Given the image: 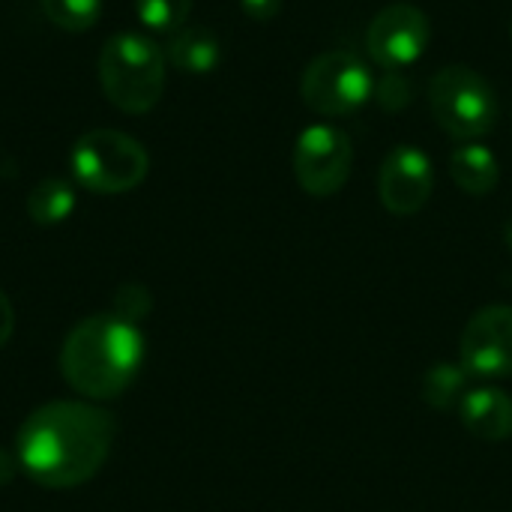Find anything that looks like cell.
Segmentation results:
<instances>
[{"instance_id":"obj_1","label":"cell","mask_w":512,"mask_h":512,"mask_svg":"<svg viewBox=\"0 0 512 512\" xmlns=\"http://www.w3.org/2000/svg\"><path fill=\"white\" fill-rule=\"evenodd\" d=\"M114 417L87 402H48L18 429L15 453L24 474L45 489H75L93 480L114 444Z\"/></svg>"},{"instance_id":"obj_2","label":"cell","mask_w":512,"mask_h":512,"mask_svg":"<svg viewBox=\"0 0 512 512\" xmlns=\"http://www.w3.org/2000/svg\"><path fill=\"white\" fill-rule=\"evenodd\" d=\"M144 363V336L138 324L105 312L78 321L60 351L66 384L87 399H117Z\"/></svg>"},{"instance_id":"obj_3","label":"cell","mask_w":512,"mask_h":512,"mask_svg":"<svg viewBox=\"0 0 512 512\" xmlns=\"http://www.w3.org/2000/svg\"><path fill=\"white\" fill-rule=\"evenodd\" d=\"M99 81L111 105L147 114L165 90V54L141 33H117L99 51Z\"/></svg>"},{"instance_id":"obj_4","label":"cell","mask_w":512,"mask_h":512,"mask_svg":"<svg viewBox=\"0 0 512 512\" xmlns=\"http://www.w3.org/2000/svg\"><path fill=\"white\" fill-rule=\"evenodd\" d=\"M69 168L78 186L96 195H120L141 186L150 171V156L126 132L93 129L72 144Z\"/></svg>"},{"instance_id":"obj_5","label":"cell","mask_w":512,"mask_h":512,"mask_svg":"<svg viewBox=\"0 0 512 512\" xmlns=\"http://www.w3.org/2000/svg\"><path fill=\"white\" fill-rule=\"evenodd\" d=\"M429 105L438 126L456 141H477L498 120L492 84L471 66H444L429 84Z\"/></svg>"},{"instance_id":"obj_6","label":"cell","mask_w":512,"mask_h":512,"mask_svg":"<svg viewBox=\"0 0 512 512\" xmlns=\"http://www.w3.org/2000/svg\"><path fill=\"white\" fill-rule=\"evenodd\" d=\"M300 93L315 114L345 117L375 96V78L354 51L336 48L306 66Z\"/></svg>"},{"instance_id":"obj_7","label":"cell","mask_w":512,"mask_h":512,"mask_svg":"<svg viewBox=\"0 0 512 512\" xmlns=\"http://www.w3.org/2000/svg\"><path fill=\"white\" fill-rule=\"evenodd\" d=\"M291 162H294V177L303 192L315 198H330L351 177L354 147L342 129L318 123L300 132Z\"/></svg>"},{"instance_id":"obj_8","label":"cell","mask_w":512,"mask_h":512,"mask_svg":"<svg viewBox=\"0 0 512 512\" xmlns=\"http://www.w3.org/2000/svg\"><path fill=\"white\" fill-rule=\"evenodd\" d=\"M459 363L471 378H512V306L498 303L471 315L459 339Z\"/></svg>"},{"instance_id":"obj_9","label":"cell","mask_w":512,"mask_h":512,"mask_svg":"<svg viewBox=\"0 0 512 512\" xmlns=\"http://www.w3.org/2000/svg\"><path fill=\"white\" fill-rule=\"evenodd\" d=\"M432 39V24L423 9L411 3H393L375 15L366 33L369 54L387 72H399L417 63Z\"/></svg>"},{"instance_id":"obj_10","label":"cell","mask_w":512,"mask_h":512,"mask_svg":"<svg viewBox=\"0 0 512 512\" xmlns=\"http://www.w3.org/2000/svg\"><path fill=\"white\" fill-rule=\"evenodd\" d=\"M432 189H435V168L420 147L402 144L387 153L378 174V195L393 216L420 213L429 204Z\"/></svg>"},{"instance_id":"obj_11","label":"cell","mask_w":512,"mask_h":512,"mask_svg":"<svg viewBox=\"0 0 512 512\" xmlns=\"http://www.w3.org/2000/svg\"><path fill=\"white\" fill-rule=\"evenodd\" d=\"M459 420L474 438L501 444L512 438V396L492 384L471 387L459 402Z\"/></svg>"},{"instance_id":"obj_12","label":"cell","mask_w":512,"mask_h":512,"mask_svg":"<svg viewBox=\"0 0 512 512\" xmlns=\"http://www.w3.org/2000/svg\"><path fill=\"white\" fill-rule=\"evenodd\" d=\"M450 177L468 195H489L498 189L501 165L498 156L483 144H462L450 156Z\"/></svg>"},{"instance_id":"obj_13","label":"cell","mask_w":512,"mask_h":512,"mask_svg":"<svg viewBox=\"0 0 512 512\" xmlns=\"http://www.w3.org/2000/svg\"><path fill=\"white\" fill-rule=\"evenodd\" d=\"M168 63L189 75H207L222 60V45L207 27H180L168 42Z\"/></svg>"},{"instance_id":"obj_14","label":"cell","mask_w":512,"mask_h":512,"mask_svg":"<svg viewBox=\"0 0 512 512\" xmlns=\"http://www.w3.org/2000/svg\"><path fill=\"white\" fill-rule=\"evenodd\" d=\"M420 396L432 411H459V402L465 399V393L471 390V375L462 363H435L429 366V372L423 375L420 384Z\"/></svg>"},{"instance_id":"obj_15","label":"cell","mask_w":512,"mask_h":512,"mask_svg":"<svg viewBox=\"0 0 512 512\" xmlns=\"http://www.w3.org/2000/svg\"><path fill=\"white\" fill-rule=\"evenodd\" d=\"M72 210H75V189H72V183H66L60 177L39 180L27 195V213L42 228L60 225L63 219L72 216Z\"/></svg>"},{"instance_id":"obj_16","label":"cell","mask_w":512,"mask_h":512,"mask_svg":"<svg viewBox=\"0 0 512 512\" xmlns=\"http://www.w3.org/2000/svg\"><path fill=\"white\" fill-rule=\"evenodd\" d=\"M42 9L54 27L69 30V33H81L99 21L102 0H42Z\"/></svg>"},{"instance_id":"obj_17","label":"cell","mask_w":512,"mask_h":512,"mask_svg":"<svg viewBox=\"0 0 512 512\" xmlns=\"http://www.w3.org/2000/svg\"><path fill=\"white\" fill-rule=\"evenodd\" d=\"M135 12L150 30L177 33L192 12V0H135Z\"/></svg>"},{"instance_id":"obj_18","label":"cell","mask_w":512,"mask_h":512,"mask_svg":"<svg viewBox=\"0 0 512 512\" xmlns=\"http://www.w3.org/2000/svg\"><path fill=\"white\" fill-rule=\"evenodd\" d=\"M147 312H150V294H147V288H141V285H123V288H117V294H114V315H120V318H126V321L135 324Z\"/></svg>"},{"instance_id":"obj_19","label":"cell","mask_w":512,"mask_h":512,"mask_svg":"<svg viewBox=\"0 0 512 512\" xmlns=\"http://www.w3.org/2000/svg\"><path fill=\"white\" fill-rule=\"evenodd\" d=\"M408 93H411V87H408V81L399 75V72H390L378 87H375V96L381 99V105L384 108H402L405 102H408Z\"/></svg>"},{"instance_id":"obj_20","label":"cell","mask_w":512,"mask_h":512,"mask_svg":"<svg viewBox=\"0 0 512 512\" xmlns=\"http://www.w3.org/2000/svg\"><path fill=\"white\" fill-rule=\"evenodd\" d=\"M243 12L252 18V21H270L279 15L282 9V0H240Z\"/></svg>"},{"instance_id":"obj_21","label":"cell","mask_w":512,"mask_h":512,"mask_svg":"<svg viewBox=\"0 0 512 512\" xmlns=\"http://www.w3.org/2000/svg\"><path fill=\"white\" fill-rule=\"evenodd\" d=\"M12 330H15V312H12L9 297L0 291V348L12 339Z\"/></svg>"},{"instance_id":"obj_22","label":"cell","mask_w":512,"mask_h":512,"mask_svg":"<svg viewBox=\"0 0 512 512\" xmlns=\"http://www.w3.org/2000/svg\"><path fill=\"white\" fill-rule=\"evenodd\" d=\"M15 465H18V459H9V453H3V450H0V486L12 483V477H15Z\"/></svg>"},{"instance_id":"obj_23","label":"cell","mask_w":512,"mask_h":512,"mask_svg":"<svg viewBox=\"0 0 512 512\" xmlns=\"http://www.w3.org/2000/svg\"><path fill=\"white\" fill-rule=\"evenodd\" d=\"M504 240H507V249L512 252V222H507V228H504Z\"/></svg>"},{"instance_id":"obj_24","label":"cell","mask_w":512,"mask_h":512,"mask_svg":"<svg viewBox=\"0 0 512 512\" xmlns=\"http://www.w3.org/2000/svg\"><path fill=\"white\" fill-rule=\"evenodd\" d=\"M510 33H512V27H510Z\"/></svg>"}]
</instances>
